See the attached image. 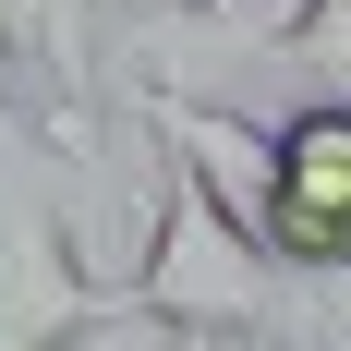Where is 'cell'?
Listing matches in <instances>:
<instances>
[{"label":"cell","instance_id":"1","mask_svg":"<svg viewBox=\"0 0 351 351\" xmlns=\"http://www.w3.org/2000/svg\"><path fill=\"white\" fill-rule=\"evenodd\" d=\"M121 279H134V327H158V339H291V291H279L291 267L182 158H158V218Z\"/></svg>","mask_w":351,"mask_h":351},{"label":"cell","instance_id":"2","mask_svg":"<svg viewBox=\"0 0 351 351\" xmlns=\"http://www.w3.org/2000/svg\"><path fill=\"white\" fill-rule=\"evenodd\" d=\"M97 327H134V279L73 243L49 182H0V351H73Z\"/></svg>","mask_w":351,"mask_h":351},{"label":"cell","instance_id":"3","mask_svg":"<svg viewBox=\"0 0 351 351\" xmlns=\"http://www.w3.org/2000/svg\"><path fill=\"white\" fill-rule=\"evenodd\" d=\"M267 254L303 267V279H351V97H303V109L279 121Z\"/></svg>","mask_w":351,"mask_h":351},{"label":"cell","instance_id":"4","mask_svg":"<svg viewBox=\"0 0 351 351\" xmlns=\"http://www.w3.org/2000/svg\"><path fill=\"white\" fill-rule=\"evenodd\" d=\"M145 121H158V145H170V158L206 182L243 230H267V194H279V134H254L243 109L182 97V85H145Z\"/></svg>","mask_w":351,"mask_h":351},{"label":"cell","instance_id":"5","mask_svg":"<svg viewBox=\"0 0 351 351\" xmlns=\"http://www.w3.org/2000/svg\"><path fill=\"white\" fill-rule=\"evenodd\" d=\"M254 61H279V73H303L315 97H351V0H291L279 25L254 36Z\"/></svg>","mask_w":351,"mask_h":351},{"label":"cell","instance_id":"6","mask_svg":"<svg viewBox=\"0 0 351 351\" xmlns=\"http://www.w3.org/2000/svg\"><path fill=\"white\" fill-rule=\"evenodd\" d=\"M0 73H36V97H49V12L36 0H0Z\"/></svg>","mask_w":351,"mask_h":351},{"label":"cell","instance_id":"7","mask_svg":"<svg viewBox=\"0 0 351 351\" xmlns=\"http://www.w3.org/2000/svg\"><path fill=\"white\" fill-rule=\"evenodd\" d=\"M36 158H61V145H49V121L0 85V182H36Z\"/></svg>","mask_w":351,"mask_h":351},{"label":"cell","instance_id":"8","mask_svg":"<svg viewBox=\"0 0 351 351\" xmlns=\"http://www.w3.org/2000/svg\"><path fill=\"white\" fill-rule=\"evenodd\" d=\"M121 12H134V25H218L230 0H121Z\"/></svg>","mask_w":351,"mask_h":351},{"label":"cell","instance_id":"9","mask_svg":"<svg viewBox=\"0 0 351 351\" xmlns=\"http://www.w3.org/2000/svg\"><path fill=\"white\" fill-rule=\"evenodd\" d=\"M339 351H351V315H339Z\"/></svg>","mask_w":351,"mask_h":351}]
</instances>
